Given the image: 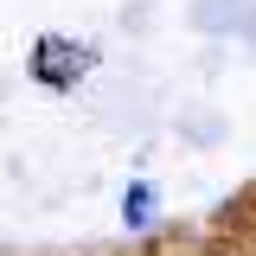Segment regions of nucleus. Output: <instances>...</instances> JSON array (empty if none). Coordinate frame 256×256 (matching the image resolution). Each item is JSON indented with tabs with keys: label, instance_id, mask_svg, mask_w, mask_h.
I'll return each mask as SVG.
<instances>
[{
	"label": "nucleus",
	"instance_id": "f257e3e1",
	"mask_svg": "<svg viewBox=\"0 0 256 256\" xmlns=\"http://www.w3.org/2000/svg\"><path fill=\"white\" fill-rule=\"evenodd\" d=\"M122 212H128V218H134V224H141V218H148V212H154V198H148V192H128V205H122Z\"/></svg>",
	"mask_w": 256,
	"mask_h": 256
}]
</instances>
